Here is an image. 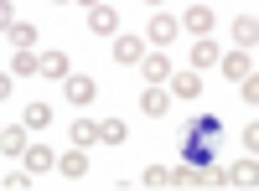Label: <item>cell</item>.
<instances>
[{
    "instance_id": "cb8c5ba5",
    "label": "cell",
    "mask_w": 259,
    "mask_h": 191,
    "mask_svg": "<svg viewBox=\"0 0 259 191\" xmlns=\"http://www.w3.org/2000/svg\"><path fill=\"white\" fill-rule=\"evenodd\" d=\"M171 186H197V165H171Z\"/></svg>"
},
{
    "instance_id": "ba28073f",
    "label": "cell",
    "mask_w": 259,
    "mask_h": 191,
    "mask_svg": "<svg viewBox=\"0 0 259 191\" xmlns=\"http://www.w3.org/2000/svg\"><path fill=\"white\" fill-rule=\"evenodd\" d=\"M89 31H94V36H114V31H119V11L104 6V0L89 6Z\"/></svg>"
},
{
    "instance_id": "1f68e13d",
    "label": "cell",
    "mask_w": 259,
    "mask_h": 191,
    "mask_svg": "<svg viewBox=\"0 0 259 191\" xmlns=\"http://www.w3.org/2000/svg\"><path fill=\"white\" fill-rule=\"evenodd\" d=\"M57 6H73V0H57Z\"/></svg>"
},
{
    "instance_id": "ffe728a7",
    "label": "cell",
    "mask_w": 259,
    "mask_h": 191,
    "mask_svg": "<svg viewBox=\"0 0 259 191\" xmlns=\"http://www.w3.org/2000/svg\"><path fill=\"white\" fill-rule=\"evenodd\" d=\"M254 181H259V165H254V155H244V160L228 171V186H254Z\"/></svg>"
},
{
    "instance_id": "f1b7e54d",
    "label": "cell",
    "mask_w": 259,
    "mask_h": 191,
    "mask_svg": "<svg viewBox=\"0 0 259 191\" xmlns=\"http://www.w3.org/2000/svg\"><path fill=\"white\" fill-rule=\"evenodd\" d=\"M11 93H16V73H0V103H6Z\"/></svg>"
},
{
    "instance_id": "8fae6325",
    "label": "cell",
    "mask_w": 259,
    "mask_h": 191,
    "mask_svg": "<svg viewBox=\"0 0 259 191\" xmlns=\"http://www.w3.org/2000/svg\"><path fill=\"white\" fill-rule=\"evenodd\" d=\"M21 124H26L31 135H41V130L52 124V103H47V98H31L26 109H21Z\"/></svg>"
},
{
    "instance_id": "484cf974",
    "label": "cell",
    "mask_w": 259,
    "mask_h": 191,
    "mask_svg": "<svg viewBox=\"0 0 259 191\" xmlns=\"http://www.w3.org/2000/svg\"><path fill=\"white\" fill-rule=\"evenodd\" d=\"M31 181H36V176H31V171H11V176H6V191H26V186H31Z\"/></svg>"
},
{
    "instance_id": "d6a6232c",
    "label": "cell",
    "mask_w": 259,
    "mask_h": 191,
    "mask_svg": "<svg viewBox=\"0 0 259 191\" xmlns=\"http://www.w3.org/2000/svg\"><path fill=\"white\" fill-rule=\"evenodd\" d=\"M145 6H161V0H145Z\"/></svg>"
},
{
    "instance_id": "277c9868",
    "label": "cell",
    "mask_w": 259,
    "mask_h": 191,
    "mask_svg": "<svg viewBox=\"0 0 259 191\" xmlns=\"http://www.w3.org/2000/svg\"><path fill=\"white\" fill-rule=\"evenodd\" d=\"M166 93L171 98H182V103H192V98H202V73H192V68H171V78H166Z\"/></svg>"
},
{
    "instance_id": "9a60e30c",
    "label": "cell",
    "mask_w": 259,
    "mask_h": 191,
    "mask_svg": "<svg viewBox=\"0 0 259 191\" xmlns=\"http://www.w3.org/2000/svg\"><path fill=\"white\" fill-rule=\"evenodd\" d=\"M6 41L16 52H36V26H26V21H11L6 26Z\"/></svg>"
},
{
    "instance_id": "44dd1931",
    "label": "cell",
    "mask_w": 259,
    "mask_h": 191,
    "mask_svg": "<svg viewBox=\"0 0 259 191\" xmlns=\"http://www.w3.org/2000/svg\"><path fill=\"white\" fill-rule=\"evenodd\" d=\"M36 62H41L36 52H16V57H11V73H16V78H36Z\"/></svg>"
},
{
    "instance_id": "5bb4252c",
    "label": "cell",
    "mask_w": 259,
    "mask_h": 191,
    "mask_svg": "<svg viewBox=\"0 0 259 191\" xmlns=\"http://www.w3.org/2000/svg\"><path fill=\"white\" fill-rule=\"evenodd\" d=\"M41 62H36V78H68L73 68H68V52H36Z\"/></svg>"
},
{
    "instance_id": "5b68a950",
    "label": "cell",
    "mask_w": 259,
    "mask_h": 191,
    "mask_svg": "<svg viewBox=\"0 0 259 191\" xmlns=\"http://www.w3.org/2000/svg\"><path fill=\"white\" fill-rule=\"evenodd\" d=\"M177 36H182V21H177V16H166V11H156V16H150L145 41H156V47H171Z\"/></svg>"
},
{
    "instance_id": "d6986e66",
    "label": "cell",
    "mask_w": 259,
    "mask_h": 191,
    "mask_svg": "<svg viewBox=\"0 0 259 191\" xmlns=\"http://www.w3.org/2000/svg\"><path fill=\"white\" fill-rule=\"evenodd\" d=\"M124 140H130L124 119H99V145H124Z\"/></svg>"
},
{
    "instance_id": "83f0119b",
    "label": "cell",
    "mask_w": 259,
    "mask_h": 191,
    "mask_svg": "<svg viewBox=\"0 0 259 191\" xmlns=\"http://www.w3.org/2000/svg\"><path fill=\"white\" fill-rule=\"evenodd\" d=\"M244 155H259V130H254V124L244 130Z\"/></svg>"
},
{
    "instance_id": "3957f363",
    "label": "cell",
    "mask_w": 259,
    "mask_h": 191,
    "mask_svg": "<svg viewBox=\"0 0 259 191\" xmlns=\"http://www.w3.org/2000/svg\"><path fill=\"white\" fill-rule=\"evenodd\" d=\"M62 93H68L73 109H89V103L99 98V83H94L89 73H68V78H62Z\"/></svg>"
},
{
    "instance_id": "7c38bea8",
    "label": "cell",
    "mask_w": 259,
    "mask_h": 191,
    "mask_svg": "<svg viewBox=\"0 0 259 191\" xmlns=\"http://www.w3.org/2000/svg\"><path fill=\"white\" fill-rule=\"evenodd\" d=\"M57 171L68 176V181H83V176H89V150H83V145H73L68 155H57Z\"/></svg>"
},
{
    "instance_id": "30bf717a",
    "label": "cell",
    "mask_w": 259,
    "mask_h": 191,
    "mask_svg": "<svg viewBox=\"0 0 259 191\" xmlns=\"http://www.w3.org/2000/svg\"><path fill=\"white\" fill-rule=\"evenodd\" d=\"M218 41H212V36H197V41H192V73H207V68H218Z\"/></svg>"
},
{
    "instance_id": "52a82bcc",
    "label": "cell",
    "mask_w": 259,
    "mask_h": 191,
    "mask_svg": "<svg viewBox=\"0 0 259 191\" xmlns=\"http://www.w3.org/2000/svg\"><path fill=\"white\" fill-rule=\"evenodd\" d=\"M166 109H171V93H166V83H150V88L140 93V114H145V119H166Z\"/></svg>"
},
{
    "instance_id": "7a4b0ae2",
    "label": "cell",
    "mask_w": 259,
    "mask_h": 191,
    "mask_svg": "<svg viewBox=\"0 0 259 191\" xmlns=\"http://www.w3.org/2000/svg\"><path fill=\"white\" fill-rule=\"evenodd\" d=\"M109 57L119 62V68H140V57H145V36L114 31V41H109Z\"/></svg>"
},
{
    "instance_id": "603a6c76",
    "label": "cell",
    "mask_w": 259,
    "mask_h": 191,
    "mask_svg": "<svg viewBox=\"0 0 259 191\" xmlns=\"http://www.w3.org/2000/svg\"><path fill=\"white\" fill-rule=\"evenodd\" d=\"M197 186H228V171H218V165H202V171H197Z\"/></svg>"
},
{
    "instance_id": "7402d4cb",
    "label": "cell",
    "mask_w": 259,
    "mask_h": 191,
    "mask_svg": "<svg viewBox=\"0 0 259 191\" xmlns=\"http://www.w3.org/2000/svg\"><path fill=\"white\" fill-rule=\"evenodd\" d=\"M239 98L249 103V109H254V103H259V73H249V78H239Z\"/></svg>"
},
{
    "instance_id": "6da1fadb",
    "label": "cell",
    "mask_w": 259,
    "mask_h": 191,
    "mask_svg": "<svg viewBox=\"0 0 259 191\" xmlns=\"http://www.w3.org/2000/svg\"><path fill=\"white\" fill-rule=\"evenodd\" d=\"M177 21H182V31H192V36H212V26H218V16H212L207 0H187V11Z\"/></svg>"
},
{
    "instance_id": "ac0fdd59",
    "label": "cell",
    "mask_w": 259,
    "mask_h": 191,
    "mask_svg": "<svg viewBox=\"0 0 259 191\" xmlns=\"http://www.w3.org/2000/svg\"><path fill=\"white\" fill-rule=\"evenodd\" d=\"M218 62H223V73H228L233 83H239V78H249V73H254V57H249L244 47H239V52H228V57H218Z\"/></svg>"
},
{
    "instance_id": "4fadbf2b",
    "label": "cell",
    "mask_w": 259,
    "mask_h": 191,
    "mask_svg": "<svg viewBox=\"0 0 259 191\" xmlns=\"http://www.w3.org/2000/svg\"><path fill=\"white\" fill-rule=\"evenodd\" d=\"M31 145V130L26 124H11V130H0V155H16L21 160V150Z\"/></svg>"
},
{
    "instance_id": "4316f807",
    "label": "cell",
    "mask_w": 259,
    "mask_h": 191,
    "mask_svg": "<svg viewBox=\"0 0 259 191\" xmlns=\"http://www.w3.org/2000/svg\"><path fill=\"white\" fill-rule=\"evenodd\" d=\"M197 135H202V140H218V119H212V114L197 119Z\"/></svg>"
},
{
    "instance_id": "4dcf8cb0",
    "label": "cell",
    "mask_w": 259,
    "mask_h": 191,
    "mask_svg": "<svg viewBox=\"0 0 259 191\" xmlns=\"http://www.w3.org/2000/svg\"><path fill=\"white\" fill-rule=\"evenodd\" d=\"M78 6H99V0H78Z\"/></svg>"
},
{
    "instance_id": "e0dca14e",
    "label": "cell",
    "mask_w": 259,
    "mask_h": 191,
    "mask_svg": "<svg viewBox=\"0 0 259 191\" xmlns=\"http://www.w3.org/2000/svg\"><path fill=\"white\" fill-rule=\"evenodd\" d=\"M233 41H239L244 52H254L259 47V21L254 16H233Z\"/></svg>"
},
{
    "instance_id": "d4e9b609",
    "label": "cell",
    "mask_w": 259,
    "mask_h": 191,
    "mask_svg": "<svg viewBox=\"0 0 259 191\" xmlns=\"http://www.w3.org/2000/svg\"><path fill=\"white\" fill-rule=\"evenodd\" d=\"M140 181H145V186H171V165H150Z\"/></svg>"
},
{
    "instance_id": "2e32d148",
    "label": "cell",
    "mask_w": 259,
    "mask_h": 191,
    "mask_svg": "<svg viewBox=\"0 0 259 191\" xmlns=\"http://www.w3.org/2000/svg\"><path fill=\"white\" fill-rule=\"evenodd\" d=\"M68 135H73V145L89 150V145H99V119H89V114L78 109V124H68Z\"/></svg>"
},
{
    "instance_id": "8992f818",
    "label": "cell",
    "mask_w": 259,
    "mask_h": 191,
    "mask_svg": "<svg viewBox=\"0 0 259 191\" xmlns=\"http://www.w3.org/2000/svg\"><path fill=\"white\" fill-rule=\"evenodd\" d=\"M21 165H26L31 176H41V171H57V150H52V145H26V150H21Z\"/></svg>"
},
{
    "instance_id": "9c48e42d",
    "label": "cell",
    "mask_w": 259,
    "mask_h": 191,
    "mask_svg": "<svg viewBox=\"0 0 259 191\" xmlns=\"http://www.w3.org/2000/svg\"><path fill=\"white\" fill-rule=\"evenodd\" d=\"M140 73H145V83H166L171 78V52L161 47V52H145L140 57Z\"/></svg>"
},
{
    "instance_id": "f546056e",
    "label": "cell",
    "mask_w": 259,
    "mask_h": 191,
    "mask_svg": "<svg viewBox=\"0 0 259 191\" xmlns=\"http://www.w3.org/2000/svg\"><path fill=\"white\" fill-rule=\"evenodd\" d=\"M11 21H16V6H11V0H0V31H6Z\"/></svg>"
}]
</instances>
